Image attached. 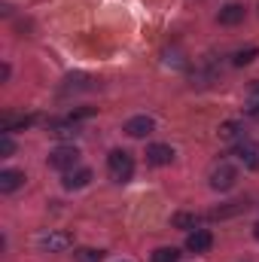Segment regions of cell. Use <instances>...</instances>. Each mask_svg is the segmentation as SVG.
Returning a JSON list of instances; mask_svg holds the SVG:
<instances>
[{
	"label": "cell",
	"instance_id": "cell-2",
	"mask_svg": "<svg viewBox=\"0 0 259 262\" xmlns=\"http://www.w3.org/2000/svg\"><path fill=\"white\" fill-rule=\"evenodd\" d=\"M46 165L52 168V171H73L76 165H79V149L76 146H55L52 152H49V159H46Z\"/></svg>",
	"mask_w": 259,
	"mask_h": 262
},
{
	"label": "cell",
	"instance_id": "cell-22",
	"mask_svg": "<svg viewBox=\"0 0 259 262\" xmlns=\"http://www.w3.org/2000/svg\"><path fill=\"white\" fill-rule=\"evenodd\" d=\"M253 95H259V79L253 82Z\"/></svg>",
	"mask_w": 259,
	"mask_h": 262
},
{
	"label": "cell",
	"instance_id": "cell-15",
	"mask_svg": "<svg viewBox=\"0 0 259 262\" xmlns=\"http://www.w3.org/2000/svg\"><path fill=\"white\" fill-rule=\"evenodd\" d=\"M256 55H259V49H256V46H247V49H238V52L232 55V64H235V67L253 64V61H256Z\"/></svg>",
	"mask_w": 259,
	"mask_h": 262
},
{
	"label": "cell",
	"instance_id": "cell-21",
	"mask_svg": "<svg viewBox=\"0 0 259 262\" xmlns=\"http://www.w3.org/2000/svg\"><path fill=\"white\" fill-rule=\"evenodd\" d=\"M253 238H256V241H259V223H256V226H253Z\"/></svg>",
	"mask_w": 259,
	"mask_h": 262
},
{
	"label": "cell",
	"instance_id": "cell-17",
	"mask_svg": "<svg viewBox=\"0 0 259 262\" xmlns=\"http://www.w3.org/2000/svg\"><path fill=\"white\" fill-rule=\"evenodd\" d=\"M101 259H104V250H95V247L73 250V262H101Z\"/></svg>",
	"mask_w": 259,
	"mask_h": 262
},
{
	"label": "cell",
	"instance_id": "cell-3",
	"mask_svg": "<svg viewBox=\"0 0 259 262\" xmlns=\"http://www.w3.org/2000/svg\"><path fill=\"white\" fill-rule=\"evenodd\" d=\"M235 183H238V168H235V165L223 162V165H217V168L210 171V189H217V192H229Z\"/></svg>",
	"mask_w": 259,
	"mask_h": 262
},
{
	"label": "cell",
	"instance_id": "cell-9",
	"mask_svg": "<svg viewBox=\"0 0 259 262\" xmlns=\"http://www.w3.org/2000/svg\"><path fill=\"white\" fill-rule=\"evenodd\" d=\"M146 162L156 165V168H165V165L174 162V149L168 143H153V146H146Z\"/></svg>",
	"mask_w": 259,
	"mask_h": 262
},
{
	"label": "cell",
	"instance_id": "cell-13",
	"mask_svg": "<svg viewBox=\"0 0 259 262\" xmlns=\"http://www.w3.org/2000/svg\"><path fill=\"white\" fill-rule=\"evenodd\" d=\"M174 229H183V232H195L198 226H201V216L198 213H189V210H180V213H174Z\"/></svg>",
	"mask_w": 259,
	"mask_h": 262
},
{
	"label": "cell",
	"instance_id": "cell-11",
	"mask_svg": "<svg viewBox=\"0 0 259 262\" xmlns=\"http://www.w3.org/2000/svg\"><path fill=\"white\" fill-rule=\"evenodd\" d=\"M18 186H25V171H15V168H6L0 171V192H15Z\"/></svg>",
	"mask_w": 259,
	"mask_h": 262
},
{
	"label": "cell",
	"instance_id": "cell-16",
	"mask_svg": "<svg viewBox=\"0 0 259 262\" xmlns=\"http://www.w3.org/2000/svg\"><path fill=\"white\" fill-rule=\"evenodd\" d=\"M37 122V116H18V119H3V134H9V131H18V128H31Z\"/></svg>",
	"mask_w": 259,
	"mask_h": 262
},
{
	"label": "cell",
	"instance_id": "cell-19",
	"mask_svg": "<svg viewBox=\"0 0 259 262\" xmlns=\"http://www.w3.org/2000/svg\"><path fill=\"white\" fill-rule=\"evenodd\" d=\"M12 152H15V143H12L9 134H3L0 137V156H12Z\"/></svg>",
	"mask_w": 259,
	"mask_h": 262
},
{
	"label": "cell",
	"instance_id": "cell-6",
	"mask_svg": "<svg viewBox=\"0 0 259 262\" xmlns=\"http://www.w3.org/2000/svg\"><path fill=\"white\" fill-rule=\"evenodd\" d=\"M232 156H235L238 162H244L247 168H256L259 165V149H256V143H250V140H238V143L232 146Z\"/></svg>",
	"mask_w": 259,
	"mask_h": 262
},
{
	"label": "cell",
	"instance_id": "cell-14",
	"mask_svg": "<svg viewBox=\"0 0 259 262\" xmlns=\"http://www.w3.org/2000/svg\"><path fill=\"white\" fill-rule=\"evenodd\" d=\"M241 210H247V201H229L226 207H213L210 210V220H229V216H235Z\"/></svg>",
	"mask_w": 259,
	"mask_h": 262
},
{
	"label": "cell",
	"instance_id": "cell-7",
	"mask_svg": "<svg viewBox=\"0 0 259 262\" xmlns=\"http://www.w3.org/2000/svg\"><path fill=\"white\" fill-rule=\"evenodd\" d=\"M92 177H95V174H92V168H73V171H67L64 177H61V186L73 192V189L89 186V183H92Z\"/></svg>",
	"mask_w": 259,
	"mask_h": 262
},
{
	"label": "cell",
	"instance_id": "cell-4",
	"mask_svg": "<svg viewBox=\"0 0 259 262\" xmlns=\"http://www.w3.org/2000/svg\"><path fill=\"white\" fill-rule=\"evenodd\" d=\"M70 244H73V235L70 232H61V229H52V232H46V235L37 238V247L43 253H61Z\"/></svg>",
	"mask_w": 259,
	"mask_h": 262
},
{
	"label": "cell",
	"instance_id": "cell-5",
	"mask_svg": "<svg viewBox=\"0 0 259 262\" xmlns=\"http://www.w3.org/2000/svg\"><path fill=\"white\" fill-rule=\"evenodd\" d=\"M213 247V235L207 232V229H195L186 235V250L189 253H207Z\"/></svg>",
	"mask_w": 259,
	"mask_h": 262
},
{
	"label": "cell",
	"instance_id": "cell-18",
	"mask_svg": "<svg viewBox=\"0 0 259 262\" xmlns=\"http://www.w3.org/2000/svg\"><path fill=\"white\" fill-rule=\"evenodd\" d=\"M149 259L153 262H180V250L177 247H159Z\"/></svg>",
	"mask_w": 259,
	"mask_h": 262
},
{
	"label": "cell",
	"instance_id": "cell-10",
	"mask_svg": "<svg viewBox=\"0 0 259 262\" xmlns=\"http://www.w3.org/2000/svg\"><path fill=\"white\" fill-rule=\"evenodd\" d=\"M220 140H229V143H238V140H247V128H244V122L241 119H226L223 125H220Z\"/></svg>",
	"mask_w": 259,
	"mask_h": 262
},
{
	"label": "cell",
	"instance_id": "cell-12",
	"mask_svg": "<svg viewBox=\"0 0 259 262\" xmlns=\"http://www.w3.org/2000/svg\"><path fill=\"white\" fill-rule=\"evenodd\" d=\"M153 128H156V122L149 116H131L125 122V134H131V137H146V134H153Z\"/></svg>",
	"mask_w": 259,
	"mask_h": 262
},
{
	"label": "cell",
	"instance_id": "cell-20",
	"mask_svg": "<svg viewBox=\"0 0 259 262\" xmlns=\"http://www.w3.org/2000/svg\"><path fill=\"white\" fill-rule=\"evenodd\" d=\"M244 113H247V119H259V98H253V101L244 107Z\"/></svg>",
	"mask_w": 259,
	"mask_h": 262
},
{
	"label": "cell",
	"instance_id": "cell-1",
	"mask_svg": "<svg viewBox=\"0 0 259 262\" xmlns=\"http://www.w3.org/2000/svg\"><path fill=\"white\" fill-rule=\"evenodd\" d=\"M107 174H110L113 183H128L131 177H134V159H131V152L113 149L107 156Z\"/></svg>",
	"mask_w": 259,
	"mask_h": 262
},
{
	"label": "cell",
	"instance_id": "cell-8",
	"mask_svg": "<svg viewBox=\"0 0 259 262\" xmlns=\"http://www.w3.org/2000/svg\"><path fill=\"white\" fill-rule=\"evenodd\" d=\"M244 12H247V9H244L241 3H226V6L217 12V21H220L223 28H235V25L244 21Z\"/></svg>",
	"mask_w": 259,
	"mask_h": 262
}]
</instances>
